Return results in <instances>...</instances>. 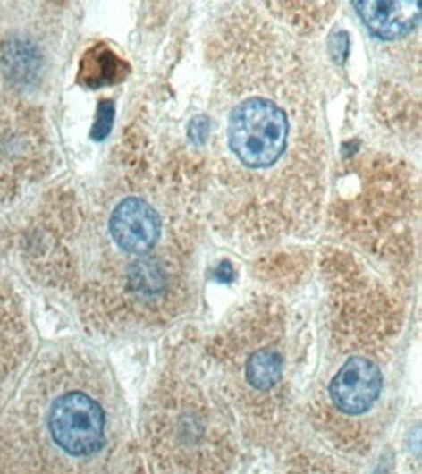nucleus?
Returning <instances> with one entry per match:
<instances>
[{
  "instance_id": "1",
  "label": "nucleus",
  "mask_w": 422,
  "mask_h": 474,
  "mask_svg": "<svg viewBox=\"0 0 422 474\" xmlns=\"http://www.w3.org/2000/svg\"><path fill=\"white\" fill-rule=\"evenodd\" d=\"M286 55L241 59V69L226 72L218 97L224 115L220 175L236 195L259 199L271 212L288 195L317 189V167L306 162L319 164V148L308 146L317 139L316 117Z\"/></svg>"
},
{
  "instance_id": "2",
  "label": "nucleus",
  "mask_w": 422,
  "mask_h": 474,
  "mask_svg": "<svg viewBox=\"0 0 422 474\" xmlns=\"http://www.w3.org/2000/svg\"><path fill=\"white\" fill-rule=\"evenodd\" d=\"M181 225L164 189L123 179L79 210L69 241L117 273L132 303H156L180 267Z\"/></svg>"
},
{
  "instance_id": "3",
  "label": "nucleus",
  "mask_w": 422,
  "mask_h": 474,
  "mask_svg": "<svg viewBox=\"0 0 422 474\" xmlns=\"http://www.w3.org/2000/svg\"><path fill=\"white\" fill-rule=\"evenodd\" d=\"M43 424L49 442L66 457L88 459L107 444V412L94 393L64 387L47 401Z\"/></svg>"
},
{
  "instance_id": "4",
  "label": "nucleus",
  "mask_w": 422,
  "mask_h": 474,
  "mask_svg": "<svg viewBox=\"0 0 422 474\" xmlns=\"http://www.w3.org/2000/svg\"><path fill=\"white\" fill-rule=\"evenodd\" d=\"M329 394L344 414L368 412L382 394V371L368 358H350L333 377Z\"/></svg>"
},
{
  "instance_id": "5",
  "label": "nucleus",
  "mask_w": 422,
  "mask_h": 474,
  "mask_svg": "<svg viewBox=\"0 0 422 474\" xmlns=\"http://www.w3.org/2000/svg\"><path fill=\"white\" fill-rule=\"evenodd\" d=\"M354 6L364 26L385 41L409 36L420 18L418 3H354Z\"/></svg>"
},
{
  "instance_id": "6",
  "label": "nucleus",
  "mask_w": 422,
  "mask_h": 474,
  "mask_svg": "<svg viewBox=\"0 0 422 474\" xmlns=\"http://www.w3.org/2000/svg\"><path fill=\"white\" fill-rule=\"evenodd\" d=\"M283 374V358L276 350L265 348L253 352L246 366V377L255 389L269 391Z\"/></svg>"
},
{
  "instance_id": "7",
  "label": "nucleus",
  "mask_w": 422,
  "mask_h": 474,
  "mask_svg": "<svg viewBox=\"0 0 422 474\" xmlns=\"http://www.w3.org/2000/svg\"><path fill=\"white\" fill-rule=\"evenodd\" d=\"M111 123H114V104H111V101H104V104L99 106V117H97L92 137L96 140L106 139L107 132L111 131Z\"/></svg>"
}]
</instances>
